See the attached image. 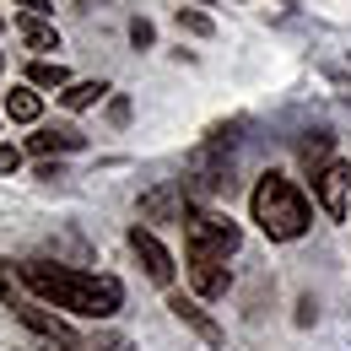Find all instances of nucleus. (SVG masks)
<instances>
[{
    "label": "nucleus",
    "instance_id": "obj_1",
    "mask_svg": "<svg viewBox=\"0 0 351 351\" xmlns=\"http://www.w3.org/2000/svg\"><path fill=\"white\" fill-rule=\"evenodd\" d=\"M16 276L38 303L60 308V313H76V319H114L119 303H125V287L114 276L71 270V265H54V260H27Z\"/></svg>",
    "mask_w": 351,
    "mask_h": 351
},
{
    "label": "nucleus",
    "instance_id": "obj_2",
    "mask_svg": "<svg viewBox=\"0 0 351 351\" xmlns=\"http://www.w3.org/2000/svg\"><path fill=\"white\" fill-rule=\"evenodd\" d=\"M249 211L260 221V232L276 238V243H292V238H303L308 227H313V206H308V195L287 173H265L260 184H254Z\"/></svg>",
    "mask_w": 351,
    "mask_h": 351
},
{
    "label": "nucleus",
    "instance_id": "obj_3",
    "mask_svg": "<svg viewBox=\"0 0 351 351\" xmlns=\"http://www.w3.org/2000/svg\"><path fill=\"white\" fill-rule=\"evenodd\" d=\"M178 184H184L189 200H227V195L238 189V178H232V157H227V135H211L206 146H195Z\"/></svg>",
    "mask_w": 351,
    "mask_h": 351
},
{
    "label": "nucleus",
    "instance_id": "obj_4",
    "mask_svg": "<svg viewBox=\"0 0 351 351\" xmlns=\"http://www.w3.org/2000/svg\"><path fill=\"white\" fill-rule=\"evenodd\" d=\"M5 308L22 319V330H27V335H33V341H38L44 351H82V335L71 330V319H65L60 308L38 303V298H22V292H16V298H11Z\"/></svg>",
    "mask_w": 351,
    "mask_h": 351
},
{
    "label": "nucleus",
    "instance_id": "obj_5",
    "mask_svg": "<svg viewBox=\"0 0 351 351\" xmlns=\"http://www.w3.org/2000/svg\"><path fill=\"white\" fill-rule=\"evenodd\" d=\"M243 243V227L221 211H189L184 217V249L189 254H211V260H232Z\"/></svg>",
    "mask_w": 351,
    "mask_h": 351
},
{
    "label": "nucleus",
    "instance_id": "obj_6",
    "mask_svg": "<svg viewBox=\"0 0 351 351\" xmlns=\"http://www.w3.org/2000/svg\"><path fill=\"white\" fill-rule=\"evenodd\" d=\"M130 249H135V260H141V270H146V281H157V287H173L178 265H173V254L162 249V238H157L152 227H141V221H135V227H130Z\"/></svg>",
    "mask_w": 351,
    "mask_h": 351
},
{
    "label": "nucleus",
    "instance_id": "obj_7",
    "mask_svg": "<svg viewBox=\"0 0 351 351\" xmlns=\"http://www.w3.org/2000/svg\"><path fill=\"white\" fill-rule=\"evenodd\" d=\"M313 195H319V211L330 221H346V200H351V162H330L313 173Z\"/></svg>",
    "mask_w": 351,
    "mask_h": 351
},
{
    "label": "nucleus",
    "instance_id": "obj_8",
    "mask_svg": "<svg viewBox=\"0 0 351 351\" xmlns=\"http://www.w3.org/2000/svg\"><path fill=\"white\" fill-rule=\"evenodd\" d=\"M189 287H195V298L200 303H217V298H227L232 292V265L227 260H211V254H189Z\"/></svg>",
    "mask_w": 351,
    "mask_h": 351
},
{
    "label": "nucleus",
    "instance_id": "obj_9",
    "mask_svg": "<svg viewBox=\"0 0 351 351\" xmlns=\"http://www.w3.org/2000/svg\"><path fill=\"white\" fill-rule=\"evenodd\" d=\"M141 217L146 221H178L189 217V195H184V184H157V189H146L141 195Z\"/></svg>",
    "mask_w": 351,
    "mask_h": 351
},
{
    "label": "nucleus",
    "instance_id": "obj_10",
    "mask_svg": "<svg viewBox=\"0 0 351 351\" xmlns=\"http://www.w3.org/2000/svg\"><path fill=\"white\" fill-rule=\"evenodd\" d=\"M168 308H173L178 324H189V330H195L206 346H221V324L211 319V313H206V303H200L195 292H189V298H184V292H173V298H168Z\"/></svg>",
    "mask_w": 351,
    "mask_h": 351
},
{
    "label": "nucleus",
    "instance_id": "obj_11",
    "mask_svg": "<svg viewBox=\"0 0 351 351\" xmlns=\"http://www.w3.org/2000/svg\"><path fill=\"white\" fill-rule=\"evenodd\" d=\"M87 146V135L76 130V125H44V130L27 135V152L33 157H65V152H82Z\"/></svg>",
    "mask_w": 351,
    "mask_h": 351
},
{
    "label": "nucleus",
    "instance_id": "obj_12",
    "mask_svg": "<svg viewBox=\"0 0 351 351\" xmlns=\"http://www.w3.org/2000/svg\"><path fill=\"white\" fill-rule=\"evenodd\" d=\"M16 38H22V44H27L33 54H38V60H44L49 49H60V27H54L49 16H33V11H22V16H16Z\"/></svg>",
    "mask_w": 351,
    "mask_h": 351
},
{
    "label": "nucleus",
    "instance_id": "obj_13",
    "mask_svg": "<svg viewBox=\"0 0 351 351\" xmlns=\"http://www.w3.org/2000/svg\"><path fill=\"white\" fill-rule=\"evenodd\" d=\"M330 146H335V135H330V130H308L303 141H298V157H303L308 173H319V168H330V162H335V152H330Z\"/></svg>",
    "mask_w": 351,
    "mask_h": 351
},
{
    "label": "nucleus",
    "instance_id": "obj_14",
    "mask_svg": "<svg viewBox=\"0 0 351 351\" xmlns=\"http://www.w3.org/2000/svg\"><path fill=\"white\" fill-rule=\"evenodd\" d=\"M5 114L16 119V125H38V114H44V97L33 87H11L5 92Z\"/></svg>",
    "mask_w": 351,
    "mask_h": 351
},
{
    "label": "nucleus",
    "instance_id": "obj_15",
    "mask_svg": "<svg viewBox=\"0 0 351 351\" xmlns=\"http://www.w3.org/2000/svg\"><path fill=\"white\" fill-rule=\"evenodd\" d=\"M27 87H44V92H65L71 87V71L60 60H33L27 65Z\"/></svg>",
    "mask_w": 351,
    "mask_h": 351
},
{
    "label": "nucleus",
    "instance_id": "obj_16",
    "mask_svg": "<svg viewBox=\"0 0 351 351\" xmlns=\"http://www.w3.org/2000/svg\"><path fill=\"white\" fill-rule=\"evenodd\" d=\"M103 92H108V82H71V87H65V92H54V97H60L65 108H92V103H97Z\"/></svg>",
    "mask_w": 351,
    "mask_h": 351
},
{
    "label": "nucleus",
    "instance_id": "obj_17",
    "mask_svg": "<svg viewBox=\"0 0 351 351\" xmlns=\"http://www.w3.org/2000/svg\"><path fill=\"white\" fill-rule=\"evenodd\" d=\"M173 22H178V33H195V38H211V33H217V22H211L206 11H184V5H178Z\"/></svg>",
    "mask_w": 351,
    "mask_h": 351
},
{
    "label": "nucleus",
    "instance_id": "obj_18",
    "mask_svg": "<svg viewBox=\"0 0 351 351\" xmlns=\"http://www.w3.org/2000/svg\"><path fill=\"white\" fill-rule=\"evenodd\" d=\"M82 351H130V341H125V335H97V341H87Z\"/></svg>",
    "mask_w": 351,
    "mask_h": 351
},
{
    "label": "nucleus",
    "instance_id": "obj_19",
    "mask_svg": "<svg viewBox=\"0 0 351 351\" xmlns=\"http://www.w3.org/2000/svg\"><path fill=\"white\" fill-rule=\"evenodd\" d=\"M130 38H135V49H152L157 33H152V22H146V16H135V22H130Z\"/></svg>",
    "mask_w": 351,
    "mask_h": 351
},
{
    "label": "nucleus",
    "instance_id": "obj_20",
    "mask_svg": "<svg viewBox=\"0 0 351 351\" xmlns=\"http://www.w3.org/2000/svg\"><path fill=\"white\" fill-rule=\"evenodd\" d=\"M16 168H22V152H16V146H0V178L16 173Z\"/></svg>",
    "mask_w": 351,
    "mask_h": 351
},
{
    "label": "nucleus",
    "instance_id": "obj_21",
    "mask_svg": "<svg viewBox=\"0 0 351 351\" xmlns=\"http://www.w3.org/2000/svg\"><path fill=\"white\" fill-rule=\"evenodd\" d=\"M11 5H22V11H33V16H49V11H54L49 0H11Z\"/></svg>",
    "mask_w": 351,
    "mask_h": 351
},
{
    "label": "nucleus",
    "instance_id": "obj_22",
    "mask_svg": "<svg viewBox=\"0 0 351 351\" xmlns=\"http://www.w3.org/2000/svg\"><path fill=\"white\" fill-rule=\"evenodd\" d=\"M0 27H5V16H0Z\"/></svg>",
    "mask_w": 351,
    "mask_h": 351
},
{
    "label": "nucleus",
    "instance_id": "obj_23",
    "mask_svg": "<svg viewBox=\"0 0 351 351\" xmlns=\"http://www.w3.org/2000/svg\"><path fill=\"white\" fill-rule=\"evenodd\" d=\"M0 65H5V54H0Z\"/></svg>",
    "mask_w": 351,
    "mask_h": 351
}]
</instances>
